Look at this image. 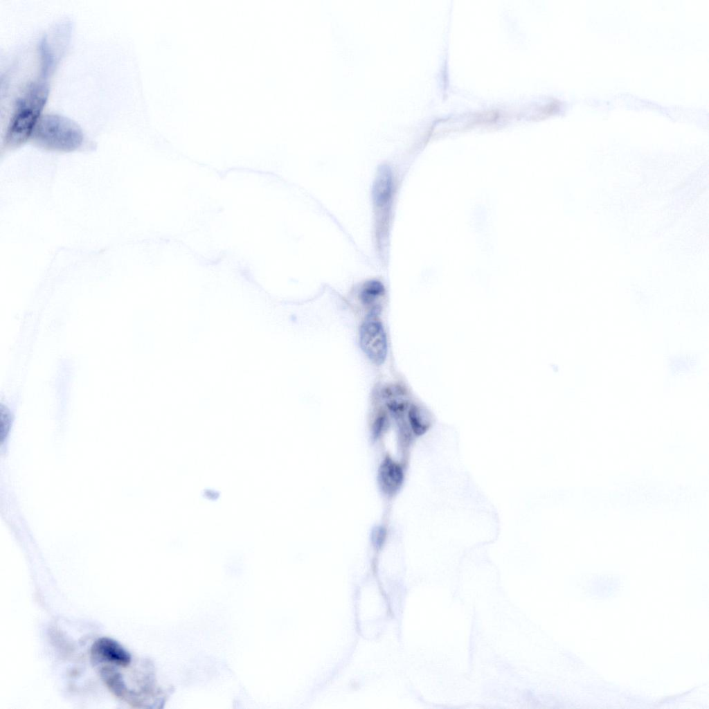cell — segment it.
I'll return each mask as SVG.
<instances>
[{
	"instance_id": "cell-1",
	"label": "cell",
	"mask_w": 709,
	"mask_h": 709,
	"mask_svg": "<svg viewBox=\"0 0 709 709\" xmlns=\"http://www.w3.org/2000/svg\"><path fill=\"white\" fill-rule=\"evenodd\" d=\"M44 79L30 82L17 99L3 138L6 147H19L31 138L49 95Z\"/></svg>"
},
{
	"instance_id": "cell-2",
	"label": "cell",
	"mask_w": 709,
	"mask_h": 709,
	"mask_svg": "<svg viewBox=\"0 0 709 709\" xmlns=\"http://www.w3.org/2000/svg\"><path fill=\"white\" fill-rule=\"evenodd\" d=\"M39 146L49 150L71 152L84 140L81 127L71 119L56 114L42 115L31 136Z\"/></svg>"
},
{
	"instance_id": "cell-3",
	"label": "cell",
	"mask_w": 709,
	"mask_h": 709,
	"mask_svg": "<svg viewBox=\"0 0 709 709\" xmlns=\"http://www.w3.org/2000/svg\"><path fill=\"white\" fill-rule=\"evenodd\" d=\"M394 191L392 172L387 167H382L377 173L372 191L377 236L382 244L387 238Z\"/></svg>"
},
{
	"instance_id": "cell-4",
	"label": "cell",
	"mask_w": 709,
	"mask_h": 709,
	"mask_svg": "<svg viewBox=\"0 0 709 709\" xmlns=\"http://www.w3.org/2000/svg\"><path fill=\"white\" fill-rule=\"evenodd\" d=\"M377 313L370 312L360 328V345L367 357L375 364H382L387 354V340Z\"/></svg>"
},
{
	"instance_id": "cell-5",
	"label": "cell",
	"mask_w": 709,
	"mask_h": 709,
	"mask_svg": "<svg viewBox=\"0 0 709 709\" xmlns=\"http://www.w3.org/2000/svg\"><path fill=\"white\" fill-rule=\"evenodd\" d=\"M91 657L94 664L105 663L126 667L131 663L130 654L117 641L108 637L100 638L93 643Z\"/></svg>"
},
{
	"instance_id": "cell-6",
	"label": "cell",
	"mask_w": 709,
	"mask_h": 709,
	"mask_svg": "<svg viewBox=\"0 0 709 709\" xmlns=\"http://www.w3.org/2000/svg\"><path fill=\"white\" fill-rule=\"evenodd\" d=\"M379 481L383 491L388 494L394 493L403 481L401 467L391 459L386 458L379 467Z\"/></svg>"
},
{
	"instance_id": "cell-7",
	"label": "cell",
	"mask_w": 709,
	"mask_h": 709,
	"mask_svg": "<svg viewBox=\"0 0 709 709\" xmlns=\"http://www.w3.org/2000/svg\"><path fill=\"white\" fill-rule=\"evenodd\" d=\"M385 289L383 284L375 280L366 282L361 287L360 291V299L364 305L371 307V312L378 314L380 310L379 306L376 305L377 301L384 296Z\"/></svg>"
},
{
	"instance_id": "cell-8",
	"label": "cell",
	"mask_w": 709,
	"mask_h": 709,
	"mask_svg": "<svg viewBox=\"0 0 709 709\" xmlns=\"http://www.w3.org/2000/svg\"><path fill=\"white\" fill-rule=\"evenodd\" d=\"M409 420L413 431L422 433L428 427L426 411L417 405H411L409 411Z\"/></svg>"
}]
</instances>
